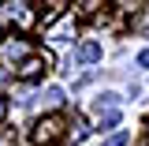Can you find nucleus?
Returning <instances> with one entry per match:
<instances>
[{
	"mask_svg": "<svg viewBox=\"0 0 149 146\" xmlns=\"http://www.w3.org/2000/svg\"><path fill=\"white\" fill-rule=\"evenodd\" d=\"M30 139H34L37 146H56L63 139V120H60V116H41L34 124V131H30Z\"/></svg>",
	"mask_w": 149,
	"mask_h": 146,
	"instance_id": "f257e3e1",
	"label": "nucleus"
},
{
	"mask_svg": "<svg viewBox=\"0 0 149 146\" xmlns=\"http://www.w3.org/2000/svg\"><path fill=\"white\" fill-rule=\"evenodd\" d=\"M30 19V4H0V30H8L11 23H26Z\"/></svg>",
	"mask_w": 149,
	"mask_h": 146,
	"instance_id": "f03ea898",
	"label": "nucleus"
},
{
	"mask_svg": "<svg viewBox=\"0 0 149 146\" xmlns=\"http://www.w3.org/2000/svg\"><path fill=\"white\" fill-rule=\"evenodd\" d=\"M97 60H101V45L97 41H82L74 49V64H97Z\"/></svg>",
	"mask_w": 149,
	"mask_h": 146,
	"instance_id": "7ed1b4c3",
	"label": "nucleus"
},
{
	"mask_svg": "<svg viewBox=\"0 0 149 146\" xmlns=\"http://www.w3.org/2000/svg\"><path fill=\"white\" fill-rule=\"evenodd\" d=\"M41 71H45V60H41V56H26V60L19 64V79H37Z\"/></svg>",
	"mask_w": 149,
	"mask_h": 146,
	"instance_id": "20e7f679",
	"label": "nucleus"
},
{
	"mask_svg": "<svg viewBox=\"0 0 149 146\" xmlns=\"http://www.w3.org/2000/svg\"><path fill=\"white\" fill-rule=\"evenodd\" d=\"M26 53H30L26 41H8L4 45V60H26Z\"/></svg>",
	"mask_w": 149,
	"mask_h": 146,
	"instance_id": "39448f33",
	"label": "nucleus"
},
{
	"mask_svg": "<svg viewBox=\"0 0 149 146\" xmlns=\"http://www.w3.org/2000/svg\"><path fill=\"white\" fill-rule=\"evenodd\" d=\"M41 101H45V109H60L63 105V90L60 86H49V90L41 94Z\"/></svg>",
	"mask_w": 149,
	"mask_h": 146,
	"instance_id": "423d86ee",
	"label": "nucleus"
},
{
	"mask_svg": "<svg viewBox=\"0 0 149 146\" xmlns=\"http://www.w3.org/2000/svg\"><path fill=\"white\" fill-rule=\"evenodd\" d=\"M116 105H119V94H101V97H97V101H93V109H116Z\"/></svg>",
	"mask_w": 149,
	"mask_h": 146,
	"instance_id": "0eeeda50",
	"label": "nucleus"
},
{
	"mask_svg": "<svg viewBox=\"0 0 149 146\" xmlns=\"http://www.w3.org/2000/svg\"><path fill=\"white\" fill-rule=\"evenodd\" d=\"M71 135H74V142H82V139L90 135V128H86V120H78V116H74V124H71Z\"/></svg>",
	"mask_w": 149,
	"mask_h": 146,
	"instance_id": "6e6552de",
	"label": "nucleus"
},
{
	"mask_svg": "<svg viewBox=\"0 0 149 146\" xmlns=\"http://www.w3.org/2000/svg\"><path fill=\"white\" fill-rule=\"evenodd\" d=\"M119 124V112H101V131H112Z\"/></svg>",
	"mask_w": 149,
	"mask_h": 146,
	"instance_id": "1a4fd4ad",
	"label": "nucleus"
},
{
	"mask_svg": "<svg viewBox=\"0 0 149 146\" xmlns=\"http://www.w3.org/2000/svg\"><path fill=\"white\" fill-rule=\"evenodd\" d=\"M104 146H127V131H112L104 139Z\"/></svg>",
	"mask_w": 149,
	"mask_h": 146,
	"instance_id": "9d476101",
	"label": "nucleus"
},
{
	"mask_svg": "<svg viewBox=\"0 0 149 146\" xmlns=\"http://www.w3.org/2000/svg\"><path fill=\"white\" fill-rule=\"evenodd\" d=\"M138 68H149V49H142V53H138Z\"/></svg>",
	"mask_w": 149,
	"mask_h": 146,
	"instance_id": "9b49d317",
	"label": "nucleus"
},
{
	"mask_svg": "<svg viewBox=\"0 0 149 146\" xmlns=\"http://www.w3.org/2000/svg\"><path fill=\"white\" fill-rule=\"evenodd\" d=\"M4 116H8V101L0 97V124H4Z\"/></svg>",
	"mask_w": 149,
	"mask_h": 146,
	"instance_id": "f8f14e48",
	"label": "nucleus"
},
{
	"mask_svg": "<svg viewBox=\"0 0 149 146\" xmlns=\"http://www.w3.org/2000/svg\"><path fill=\"white\" fill-rule=\"evenodd\" d=\"M146 34H149V30H146Z\"/></svg>",
	"mask_w": 149,
	"mask_h": 146,
	"instance_id": "ddd939ff",
	"label": "nucleus"
}]
</instances>
